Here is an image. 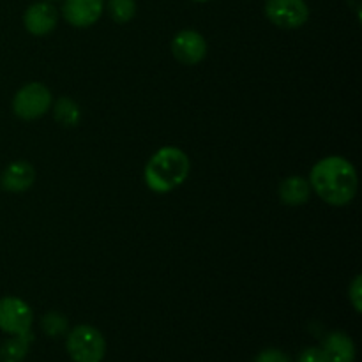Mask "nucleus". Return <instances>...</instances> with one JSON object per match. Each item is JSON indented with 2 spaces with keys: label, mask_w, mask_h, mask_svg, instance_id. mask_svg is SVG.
I'll use <instances>...</instances> for the list:
<instances>
[{
  "label": "nucleus",
  "mask_w": 362,
  "mask_h": 362,
  "mask_svg": "<svg viewBox=\"0 0 362 362\" xmlns=\"http://www.w3.org/2000/svg\"><path fill=\"white\" fill-rule=\"evenodd\" d=\"M310 186L325 204L343 207L356 198L359 180L357 172L349 159L341 156H329L320 159L311 168Z\"/></svg>",
  "instance_id": "obj_1"
},
{
  "label": "nucleus",
  "mask_w": 362,
  "mask_h": 362,
  "mask_svg": "<svg viewBox=\"0 0 362 362\" xmlns=\"http://www.w3.org/2000/svg\"><path fill=\"white\" fill-rule=\"evenodd\" d=\"M42 331L46 336L52 338H60L67 331V318L60 313H46L41 320Z\"/></svg>",
  "instance_id": "obj_16"
},
{
  "label": "nucleus",
  "mask_w": 362,
  "mask_h": 362,
  "mask_svg": "<svg viewBox=\"0 0 362 362\" xmlns=\"http://www.w3.org/2000/svg\"><path fill=\"white\" fill-rule=\"evenodd\" d=\"M35 180V170L28 161H14L7 165L0 177V184L9 193H25Z\"/></svg>",
  "instance_id": "obj_10"
},
{
  "label": "nucleus",
  "mask_w": 362,
  "mask_h": 362,
  "mask_svg": "<svg viewBox=\"0 0 362 362\" xmlns=\"http://www.w3.org/2000/svg\"><path fill=\"white\" fill-rule=\"evenodd\" d=\"M34 313L30 306L20 297H2L0 299V331L18 336L30 332Z\"/></svg>",
  "instance_id": "obj_5"
},
{
  "label": "nucleus",
  "mask_w": 362,
  "mask_h": 362,
  "mask_svg": "<svg viewBox=\"0 0 362 362\" xmlns=\"http://www.w3.org/2000/svg\"><path fill=\"white\" fill-rule=\"evenodd\" d=\"M52 106V92L42 83H28L16 92L13 112L21 120H35L45 115Z\"/></svg>",
  "instance_id": "obj_4"
},
{
  "label": "nucleus",
  "mask_w": 362,
  "mask_h": 362,
  "mask_svg": "<svg viewBox=\"0 0 362 362\" xmlns=\"http://www.w3.org/2000/svg\"><path fill=\"white\" fill-rule=\"evenodd\" d=\"M32 334H18L13 338L6 339L0 345V362H21L27 357L28 349H30Z\"/></svg>",
  "instance_id": "obj_13"
},
{
  "label": "nucleus",
  "mask_w": 362,
  "mask_h": 362,
  "mask_svg": "<svg viewBox=\"0 0 362 362\" xmlns=\"http://www.w3.org/2000/svg\"><path fill=\"white\" fill-rule=\"evenodd\" d=\"M349 299L350 303H352L354 310H356L357 313H361L362 311V276L361 274H357L356 278H354L352 285H350Z\"/></svg>",
  "instance_id": "obj_17"
},
{
  "label": "nucleus",
  "mask_w": 362,
  "mask_h": 362,
  "mask_svg": "<svg viewBox=\"0 0 362 362\" xmlns=\"http://www.w3.org/2000/svg\"><path fill=\"white\" fill-rule=\"evenodd\" d=\"M108 13L117 23H127L136 14L134 0H108Z\"/></svg>",
  "instance_id": "obj_15"
},
{
  "label": "nucleus",
  "mask_w": 362,
  "mask_h": 362,
  "mask_svg": "<svg viewBox=\"0 0 362 362\" xmlns=\"http://www.w3.org/2000/svg\"><path fill=\"white\" fill-rule=\"evenodd\" d=\"M265 16L279 28H300L310 18V7L304 0H267Z\"/></svg>",
  "instance_id": "obj_6"
},
{
  "label": "nucleus",
  "mask_w": 362,
  "mask_h": 362,
  "mask_svg": "<svg viewBox=\"0 0 362 362\" xmlns=\"http://www.w3.org/2000/svg\"><path fill=\"white\" fill-rule=\"evenodd\" d=\"M59 23V11L52 2H35L25 11L23 25L32 35H46L55 30Z\"/></svg>",
  "instance_id": "obj_9"
},
{
  "label": "nucleus",
  "mask_w": 362,
  "mask_h": 362,
  "mask_svg": "<svg viewBox=\"0 0 362 362\" xmlns=\"http://www.w3.org/2000/svg\"><path fill=\"white\" fill-rule=\"evenodd\" d=\"M311 186L304 177L292 175L286 177L281 184H279V198L283 204L290 205V207H299V205L306 204L310 200Z\"/></svg>",
  "instance_id": "obj_12"
},
{
  "label": "nucleus",
  "mask_w": 362,
  "mask_h": 362,
  "mask_svg": "<svg viewBox=\"0 0 362 362\" xmlns=\"http://www.w3.org/2000/svg\"><path fill=\"white\" fill-rule=\"evenodd\" d=\"M193 2H209V0H193Z\"/></svg>",
  "instance_id": "obj_20"
},
{
  "label": "nucleus",
  "mask_w": 362,
  "mask_h": 362,
  "mask_svg": "<svg viewBox=\"0 0 362 362\" xmlns=\"http://www.w3.org/2000/svg\"><path fill=\"white\" fill-rule=\"evenodd\" d=\"M53 115H55V120L60 124V126H66V127H74L81 119L80 106L69 98H60L59 101L55 103Z\"/></svg>",
  "instance_id": "obj_14"
},
{
  "label": "nucleus",
  "mask_w": 362,
  "mask_h": 362,
  "mask_svg": "<svg viewBox=\"0 0 362 362\" xmlns=\"http://www.w3.org/2000/svg\"><path fill=\"white\" fill-rule=\"evenodd\" d=\"M255 362H292L285 352L278 349H267L257 356Z\"/></svg>",
  "instance_id": "obj_18"
},
{
  "label": "nucleus",
  "mask_w": 362,
  "mask_h": 362,
  "mask_svg": "<svg viewBox=\"0 0 362 362\" xmlns=\"http://www.w3.org/2000/svg\"><path fill=\"white\" fill-rule=\"evenodd\" d=\"M172 53L184 66H197L207 57V41L197 30H182L173 37Z\"/></svg>",
  "instance_id": "obj_7"
},
{
  "label": "nucleus",
  "mask_w": 362,
  "mask_h": 362,
  "mask_svg": "<svg viewBox=\"0 0 362 362\" xmlns=\"http://www.w3.org/2000/svg\"><path fill=\"white\" fill-rule=\"evenodd\" d=\"M46 2H59V0H46Z\"/></svg>",
  "instance_id": "obj_21"
},
{
  "label": "nucleus",
  "mask_w": 362,
  "mask_h": 362,
  "mask_svg": "<svg viewBox=\"0 0 362 362\" xmlns=\"http://www.w3.org/2000/svg\"><path fill=\"white\" fill-rule=\"evenodd\" d=\"M191 163L179 147H163L145 165V184L154 193H170L189 175Z\"/></svg>",
  "instance_id": "obj_2"
},
{
  "label": "nucleus",
  "mask_w": 362,
  "mask_h": 362,
  "mask_svg": "<svg viewBox=\"0 0 362 362\" xmlns=\"http://www.w3.org/2000/svg\"><path fill=\"white\" fill-rule=\"evenodd\" d=\"M297 362H327L325 361L324 352L318 346H310V349L303 350L299 356V361Z\"/></svg>",
  "instance_id": "obj_19"
},
{
  "label": "nucleus",
  "mask_w": 362,
  "mask_h": 362,
  "mask_svg": "<svg viewBox=\"0 0 362 362\" xmlns=\"http://www.w3.org/2000/svg\"><path fill=\"white\" fill-rule=\"evenodd\" d=\"M105 0H64L62 16L76 28H87L101 18Z\"/></svg>",
  "instance_id": "obj_8"
},
{
  "label": "nucleus",
  "mask_w": 362,
  "mask_h": 362,
  "mask_svg": "<svg viewBox=\"0 0 362 362\" xmlns=\"http://www.w3.org/2000/svg\"><path fill=\"white\" fill-rule=\"evenodd\" d=\"M327 362H354L356 361V345L345 332H331L322 345Z\"/></svg>",
  "instance_id": "obj_11"
},
{
  "label": "nucleus",
  "mask_w": 362,
  "mask_h": 362,
  "mask_svg": "<svg viewBox=\"0 0 362 362\" xmlns=\"http://www.w3.org/2000/svg\"><path fill=\"white\" fill-rule=\"evenodd\" d=\"M66 349L74 362H101L106 354V341L92 325H76L67 334Z\"/></svg>",
  "instance_id": "obj_3"
}]
</instances>
